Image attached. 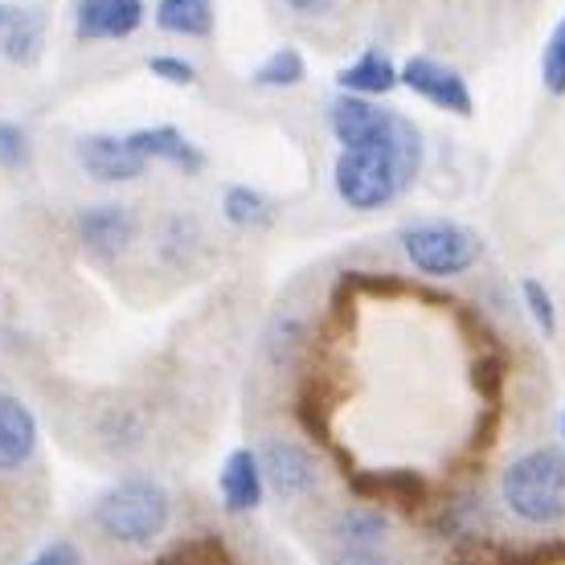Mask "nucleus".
<instances>
[{
  "label": "nucleus",
  "mask_w": 565,
  "mask_h": 565,
  "mask_svg": "<svg viewBox=\"0 0 565 565\" xmlns=\"http://www.w3.org/2000/svg\"><path fill=\"white\" fill-rule=\"evenodd\" d=\"M423 169V136L411 119L397 128L394 140L377 143V148H340L332 181H337V198L349 210H385L414 184Z\"/></svg>",
  "instance_id": "obj_1"
},
{
  "label": "nucleus",
  "mask_w": 565,
  "mask_h": 565,
  "mask_svg": "<svg viewBox=\"0 0 565 565\" xmlns=\"http://www.w3.org/2000/svg\"><path fill=\"white\" fill-rule=\"evenodd\" d=\"M500 500L516 521L553 529L565 521V451L533 447L516 455L500 476Z\"/></svg>",
  "instance_id": "obj_2"
},
{
  "label": "nucleus",
  "mask_w": 565,
  "mask_h": 565,
  "mask_svg": "<svg viewBox=\"0 0 565 565\" xmlns=\"http://www.w3.org/2000/svg\"><path fill=\"white\" fill-rule=\"evenodd\" d=\"M95 529L115 545H152L164 537L172 516L169 492L148 476H128V480L111 483L95 504Z\"/></svg>",
  "instance_id": "obj_3"
},
{
  "label": "nucleus",
  "mask_w": 565,
  "mask_h": 565,
  "mask_svg": "<svg viewBox=\"0 0 565 565\" xmlns=\"http://www.w3.org/2000/svg\"><path fill=\"white\" fill-rule=\"evenodd\" d=\"M397 238H402V250H406V258L414 263V270H423L430 279L467 275L483 255V238L476 230L459 226V222H443V217L414 222V226H406Z\"/></svg>",
  "instance_id": "obj_4"
},
{
  "label": "nucleus",
  "mask_w": 565,
  "mask_h": 565,
  "mask_svg": "<svg viewBox=\"0 0 565 565\" xmlns=\"http://www.w3.org/2000/svg\"><path fill=\"white\" fill-rule=\"evenodd\" d=\"M402 124H406V115L365 99V95H344L340 90L328 107V128H332L340 148H377V143L394 140Z\"/></svg>",
  "instance_id": "obj_5"
},
{
  "label": "nucleus",
  "mask_w": 565,
  "mask_h": 565,
  "mask_svg": "<svg viewBox=\"0 0 565 565\" xmlns=\"http://www.w3.org/2000/svg\"><path fill=\"white\" fill-rule=\"evenodd\" d=\"M397 83L414 90L418 99H426L438 111H451L459 119L471 115V90H467V78L459 71H451L447 62H435V57H411L406 66H397Z\"/></svg>",
  "instance_id": "obj_6"
},
{
  "label": "nucleus",
  "mask_w": 565,
  "mask_h": 565,
  "mask_svg": "<svg viewBox=\"0 0 565 565\" xmlns=\"http://www.w3.org/2000/svg\"><path fill=\"white\" fill-rule=\"evenodd\" d=\"M258 463H263V476H267L270 488L287 495V500L316 492V483H320V467H316L308 447H299L296 438H267L258 447Z\"/></svg>",
  "instance_id": "obj_7"
},
{
  "label": "nucleus",
  "mask_w": 565,
  "mask_h": 565,
  "mask_svg": "<svg viewBox=\"0 0 565 565\" xmlns=\"http://www.w3.org/2000/svg\"><path fill=\"white\" fill-rule=\"evenodd\" d=\"M78 164L86 169V177H95L103 184L136 181L148 169V160L131 148L128 136H83L78 140Z\"/></svg>",
  "instance_id": "obj_8"
},
{
  "label": "nucleus",
  "mask_w": 565,
  "mask_h": 565,
  "mask_svg": "<svg viewBox=\"0 0 565 565\" xmlns=\"http://www.w3.org/2000/svg\"><path fill=\"white\" fill-rule=\"evenodd\" d=\"M78 238L95 258H119L136 242V213L128 205H90L78 213Z\"/></svg>",
  "instance_id": "obj_9"
},
{
  "label": "nucleus",
  "mask_w": 565,
  "mask_h": 565,
  "mask_svg": "<svg viewBox=\"0 0 565 565\" xmlns=\"http://www.w3.org/2000/svg\"><path fill=\"white\" fill-rule=\"evenodd\" d=\"M217 492H222V509L242 516V512H255L263 504V492H267V476H263V463H258V451L250 447H234L222 463V476H217Z\"/></svg>",
  "instance_id": "obj_10"
},
{
  "label": "nucleus",
  "mask_w": 565,
  "mask_h": 565,
  "mask_svg": "<svg viewBox=\"0 0 565 565\" xmlns=\"http://www.w3.org/2000/svg\"><path fill=\"white\" fill-rule=\"evenodd\" d=\"M38 418L21 397L0 394V471H21L38 455Z\"/></svg>",
  "instance_id": "obj_11"
},
{
  "label": "nucleus",
  "mask_w": 565,
  "mask_h": 565,
  "mask_svg": "<svg viewBox=\"0 0 565 565\" xmlns=\"http://www.w3.org/2000/svg\"><path fill=\"white\" fill-rule=\"evenodd\" d=\"M143 25V4L140 0H83L74 33L86 42H111V38H131Z\"/></svg>",
  "instance_id": "obj_12"
},
{
  "label": "nucleus",
  "mask_w": 565,
  "mask_h": 565,
  "mask_svg": "<svg viewBox=\"0 0 565 565\" xmlns=\"http://www.w3.org/2000/svg\"><path fill=\"white\" fill-rule=\"evenodd\" d=\"M128 140H131V148L143 156V160H164V164H172V169H181L184 177H198V172H205V152H201L198 143L189 140L184 131L169 128V124L131 131Z\"/></svg>",
  "instance_id": "obj_13"
},
{
  "label": "nucleus",
  "mask_w": 565,
  "mask_h": 565,
  "mask_svg": "<svg viewBox=\"0 0 565 565\" xmlns=\"http://www.w3.org/2000/svg\"><path fill=\"white\" fill-rule=\"evenodd\" d=\"M337 83H340V90H344V95H365V99L390 95L394 86H402V83H397L394 57L385 54V50H365L353 66H344V71H340Z\"/></svg>",
  "instance_id": "obj_14"
},
{
  "label": "nucleus",
  "mask_w": 565,
  "mask_h": 565,
  "mask_svg": "<svg viewBox=\"0 0 565 565\" xmlns=\"http://www.w3.org/2000/svg\"><path fill=\"white\" fill-rule=\"evenodd\" d=\"M45 45V17L38 9H13L4 38H0V54L17 62V66H33L42 57Z\"/></svg>",
  "instance_id": "obj_15"
},
{
  "label": "nucleus",
  "mask_w": 565,
  "mask_h": 565,
  "mask_svg": "<svg viewBox=\"0 0 565 565\" xmlns=\"http://www.w3.org/2000/svg\"><path fill=\"white\" fill-rule=\"evenodd\" d=\"M390 512L377 509V504H349V509H340L337 516V537L340 545H385L390 537Z\"/></svg>",
  "instance_id": "obj_16"
},
{
  "label": "nucleus",
  "mask_w": 565,
  "mask_h": 565,
  "mask_svg": "<svg viewBox=\"0 0 565 565\" xmlns=\"http://www.w3.org/2000/svg\"><path fill=\"white\" fill-rule=\"evenodd\" d=\"M156 25L177 38H210L213 33V0H160Z\"/></svg>",
  "instance_id": "obj_17"
},
{
  "label": "nucleus",
  "mask_w": 565,
  "mask_h": 565,
  "mask_svg": "<svg viewBox=\"0 0 565 565\" xmlns=\"http://www.w3.org/2000/svg\"><path fill=\"white\" fill-rule=\"evenodd\" d=\"M222 213H226L230 226L238 230H263L275 222V205L250 184H230L226 198H222Z\"/></svg>",
  "instance_id": "obj_18"
},
{
  "label": "nucleus",
  "mask_w": 565,
  "mask_h": 565,
  "mask_svg": "<svg viewBox=\"0 0 565 565\" xmlns=\"http://www.w3.org/2000/svg\"><path fill=\"white\" fill-rule=\"evenodd\" d=\"M308 78V66H303V54L296 45H282L255 71V86H267V90H287V86H299Z\"/></svg>",
  "instance_id": "obj_19"
},
{
  "label": "nucleus",
  "mask_w": 565,
  "mask_h": 565,
  "mask_svg": "<svg viewBox=\"0 0 565 565\" xmlns=\"http://www.w3.org/2000/svg\"><path fill=\"white\" fill-rule=\"evenodd\" d=\"M541 83L550 95H565V17L553 25L550 42L541 50Z\"/></svg>",
  "instance_id": "obj_20"
},
{
  "label": "nucleus",
  "mask_w": 565,
  "mask_h": 565,
  "mask_svg": "<svg viewBox=\"0 0 565 565\" xmlns=\"http://www.w3.org/2000/svg\"><path fill=\"white\" fill-rule=\"evenodd\" d=\"M521 296H524L529 316H533V324H537L545 337H553V332H557V303H553L550 287H545L541 279H524Z\"/></svg>",
  "instance_id": "obj_21"
},
{
  "label": "nucleus",
  "mask_w": 565,
  "mask_h": 565,
  "mask_svg": "<svg viewBox=\"0 0 565 565\" xmlns=\"http://www.w3.org/2000/svg\"><path fill=\"white\" fill-rule=\"evenodd\" d=\"M29 136L17 124L0 119V169H25L29 164Z\"/></svg>",
  "instance_id": "obj_22"
},
{
  "label": "nucleus",
  "mask_w": 565,
  "mask_h": 565,
  "mask_svg": "<svg viewBox=\"0 0 565 565\" xmlns=\"http://www.w3.org/2000/svg\"><path fill=\"white\" fill-rule=\"evenodd\" d=\"M148 71H152L156 78H164L169 86H193V78H198L193 62H184V57H172V54L152 57V62H148Z\"/></svg>",
  "instance_id": "obj_23"
},
{
  "label": "nucleus",
  "mask_w": 565,
  "mask_h": 565,
  "mask_svg": "<svg viewBox=\"0 0 565 565\" xmlns=\"http://www.w3.org/2000/svg\"><path fill=\"white\" fill-rule=\"evenodd\" d=\"M328 565H390V557L382 553V545H340Z\"/></svg>",
  "instance_id": "obj_24"
},
{
  "label": "nucleus",
  "mask_w": 565,
  "mask_h": 565,
  "mask_svg": "<svg viewBox=\"0 0 565 565\" xmlns=\"http://www.w3.org/2000/svg\"><path fill=\"white\" fill-rule=\"evenodd\" d=\"M25 565H83V553H78L74 541H54V545H45V550Z\"/></svg>",
  "instance_id": "obj_25"
},
{
  "label": "nucleus",
  "mask_w": 565,
  "mask_h": 565,
  "mask_svg": "<svg viewBox=\"0 0 565 565\" xmlns=\"http://www.w3.org/2000/svg\"><path fill=\"white\" fill-rule=\"evenodd\" d=\"M332 4H337V0H287V9L299 17H320V13H328Z\"/></svg>",
  "instance_id": "obj_26"
},
{
  "label": "nucleus",
  "mask_w": 565,
  "mask_h": 565,
  "mask_svg": "<svg viewBox=\"0 0 565 565\" xmlns=\"http://www.w3.org/2000/svg\"><path fill=\"white\" fill-rule=\"evenodd\" d=\"M9 17H13V9H9V4H0V38H4V25H9Z\"/></svg>",
  "instance_id": "obj_27"
},
{
  "label": "nucleus",
  "mask_w": 565,
  "mask_h": 565,
  "mask_svg": "<svg viewBox=\"0 0 565 565\" xmlns=\"http://www.w3.org/2000/svg\"><path fill=\"white\" fill-rule=\"evenodd\" d=\"M562 435H565V414H562Z\"/></svg>",
  "instance_id": "obj_28"
}]
</instances>
